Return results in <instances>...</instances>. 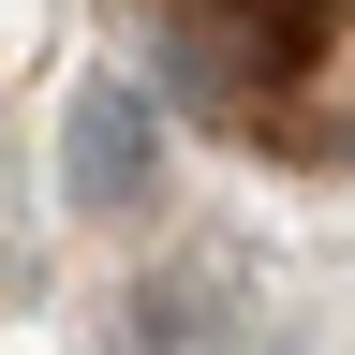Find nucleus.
Segmentation results:
<instances>
[{
	"mask_svg": "<svg viewBox=\"0 0 355 355\" xmlns=\"http://www.w3.org/2000/svg\"><path fill=\"white\" fill-rule=\"evenodd\" d=\"M60 178H74L89 222H133V207H148V193H163V119H148V89L89 74L74 104H60Z\"/></svg>",
	"mask_w": 355,
	"mask_h": 355,
	"instance_id": "nucleus-1",
	"label": "nucleus"
}]
</instances>
